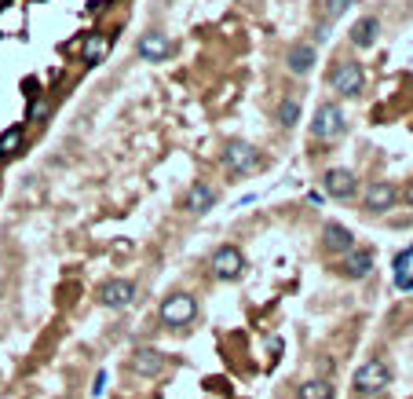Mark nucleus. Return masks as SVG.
Wrapping results in <instances>:
<instances>
[{
    "label": "nucleus",
    "mask_w": 413,
    "mask_h": 399,
    "mask_svg": "<svg viewBox=\"0 0 413 399\" xmlns=\"http://www.w3.org/2000/svg\"><path fill=\"white\" fill-rule=\"evenodd\" d=\"M391 385V366L384 359H366L355 370V392L359 395H380Z\"/></svg>",
    "instance_id": "f257e3e1"
},
{
    "label": "nucleus",
    "mask_w": 413,
    "mask_h": 399,
    "mask_svg": "<svg viewBox=\"0 0 413 399\" xmlns=\"http://www.w3.org/2000/svg\"><path fill=\"white\" fill-rule=\"evenodd\" d=\"M158 315H161L165 326H190L194 315H198V301H194L190 293H168L158 308Z\"/></svg>",
    "instance_id": "f03ea898"
},
{
    "label": "nucleus",
    "mask_w": 413,
    "mask_h": 399,
    "mask_svg": "<svg viewBox=\"0 0 413 399\" xmlns=\"http://www.w3.org/2000/svg\"><path fill=\"white\" fill-rule=\"evenodd\" d=\"M366 85V70H362V62L355 59H340L337 66L330 70V88L340 92V96H359Z\"/></svg>",
    "instance_id": "7ed1b4c3"
},
{
    "label": "nucleus",
    "mask_w": 413,
    "mask_h": 399,
    "mask_svg": "<svg viewBox=\"0 0 413 399\" xmlns=\"http://www.w3.org/2000/svg\"><path fill=\"white\" fill-rule=\"evenodd\" d=\"M223 165L234 176H249V173L260 169V151L252 143H245V139H231L223 146Z\"/></svg>",
    "instance_id": "20e7f679"
},
{
    "label": "nucleus",
    "mask_w": 413,
    "mask_h": 399,
    "mask_svg": "<svg viewBox=\"0 0 413 399\" xmlns=\"http://www.w3.org/2000/svg\"><path fill=\"white\" fill-rule=\"evenodd\" d=\"M311 136L315 139H337V136H344V110L337 107V103H322V107L315 110Z\"/></svg>",
    "instance_id": "39448f33"
},
{
    "label": "nucleus",
    "mask_w": 413,
    "mask_h": 399,
    "mask_svg": "<svg viewBox=\"0 0 413 399\" xmlns=\"http://www.w3.org/2000/svg\"><path fill=\"white\" fill-rule=\"evenodd\" d=\"M209 271L216 279H223V282H231V279H238L245 271V257H242V249L238 245H220L212 253V260H209Z\"/></svg>",
    "instance_id": "423d86ee"
},
{
    "label": "nucleus",
    "mask_w": 413,
    "mask_h": 399,
    "mask_svg": "<svg viewBox=\"0 0 413 399\" xmlns=\"http://www.w3.org/2000/svg\"><path fill=\"white\" fill-rule=\"evenodd\" d=\"M136 301V282L132 279H110V282H103L99 286V304L103 308H128Z\"/></svg>",
    "instance_id": "0eeeda50"
},
{
    "label": "nucleus",
    "mask_w": 413,
    "mask_h": 399,
    "mask_svg": "<svg viewBox=\"0 0 413 399\" xmlns=\"http://www.w3.org/2000/svg\"><path fill=\"white\" fill-rule=\"evenodd\" d=\"M362 202H366L369 213H388V209H395L399 191H395V183H388V180H373L362 191Z\"/></svg>",
    "instance_id": "6e6552de"
},
{
    "label": "nucleus",
    "mask_w": 413,
    "mask_h": 399,
    "mask_svg": "<svg viewBox=\"0 0 413 399\" xmlns=\"http://www.w3.org/2000/svg\"><path fill=\"white\" fill-rule=\"evenodd\" d=\"M165 366H168V359L158 348H136L128 355V370L139 374V377H158V374H165Z\"/></svg>",
    "instance_id": "1a4fd4ad"
},
{
    "label": "nucleus",
    "mask_w": 413,
    "mask_h": 399,
    "mask_svg": "<svg viewBox=\"0 0 413 399\" xmlns=\"http://www.w3.org/2000/svg\"><path fill=\"white\" fill-rule=\"evenodd\" d=\"M315 62H318V48L308 45V40H296V45H289L286 52V70L293 77H308L315 70Z\"/></svg>",
    "instance_id": "9d476101"
},
{
    "label": "nucleus",
    "mask_w": 413,
    "mask_h": 399,
    "mask_svg": "<svg viewBox=\"0 0 413 399\" xmlns=\"http://www.w3.org/2000/svg\"><path fill=\"white\" fill-rule=\"evenodd\" d=\"M322 187H325V195L330 198H351L359 180H355L351 169H325L322 173Z\"/></svg>",
    "instance_id": "9b49d317"
},
{
    "label": "nucleus",
    "mask_w": 413,
    "mask_h": 399,
    "mask_svg": "<svg viewBox=\"0 0 413 399\" xmlns=\"http://www.w3.org/2000/svg\"><path fill=\"white\" fill-rule=\"evenodd\" d=\"M183 205H187V213H194V216L209 213V209H216V187H209L205 180L190 183V187H187V198H183Z\"/></svg>",
    "instance_id": "f8f14e48"
},
{
    "label": "nucleus",
    "mask_w": 413,
    "mask_h": 399,
    "mask_svg": "<svg viewBox=\"0 0 413 399\" xmlns=\"http://www.w3.org/2000/svg\"><path fill=\"white\" fill-rule=\"evenodd\" d=\"M322 245L330 249V253L347 257V253L355 249V235H351L344 224H325V227H322Z\"/></svg>",
    "instance_id": "ddd939ff"
},
{
    "label": "nucleus",
    "mask_w": 413,
    "mask_h": 399,
    "mask_svg": "<svg viewBox=\"0 0 413 399\" xmlns=\"http://www.w3.org/2000/svg\"><path fill=\"white\" fill-rule=\"evenodd\" d=\"M369 271H373V253H369V249H351V253L340 260L344 279H366Z\"/></svg>",
    "instance_id": "4468645a"
},
{
    "label": "nucleus",
    "mask_w": 413,
    "mask_h": 399,
    "mask_svg": "<svg viewBox=\"0 0 413 399\" xmlns=\"http://www.w3.org/2000/svg\"><path fill=\"white\" fill-rule=\"evenodd\" d=\"M139 55L146 59V62H161V59H168L172 55V40L165 37V33H143L139 37Z\"/></svg>",
    "instance_id": "2eb2a0df"
},
{
    "label": "nucleus",
    "mask_w": 413,
    "mask_h": 399,
    "mask_svg": "<svg viewBox=\"0 0 413 399\" xmlns=\"http://www.w3.org/2000/svg\"><path fill=\"white\" fill-rule=\"evenodd\" d=\"M106 52H110V33H88L81 45V62L84 66H95V62L106 59Z\"/></svg>",
    "instance_id": "dca6fc26"
},
{
    "label": "nucleus",
    "mask_w": 413,
    "mask_h": 399,
    "mask_svg": "<svg viewBox=\"0 0 413 399\" xmlns=\"http://www.w3.org/2000/svg\"><path fill=\"white\" fill-rule=\"evenodd\" d=\"M377 37H380V23H377L373 15H362L359 23L351 26V45L355 48H373Z\"/></svg>",
    "instance_id": "f3484780"
},
{
    "label": "nucleus",
    "mask_w": 413,
    "mask_h": 399,
    "mask_svg": "<svg viewBox=\"0 0 413 399\" xmlns=\"http://www.w3.org/2000/svg\"><path fill=\"white\" fill-rule=\"evenodd\" d=\"M23 125H15V129H4L0 132V161H8V158H15L18 154V146H23Z\"/></svg>",
    "instance_id": "a211bd4d"
},
{
    "label": "nucleus",
    "mask_w": 413,
    "mask_h": 399,
    "mask_svg": "<svg viewBox=\"0 0 413 399\" xmlns=\"http://www.w3.org/2000/svg\"><path fill=\"white\" fill-rule=\"evenodd\" d=\"M300 399H333V385L325 381V377H315V381H303L296 388Z\"/></svg>",
    "instance_id": "6ab92c4d"
},
{
    "label": "nucleus",
    "mask_w": 413,
    "mask_h": 399,
    "mask_svg": "<svg viewBox=\"0 0 413 399\" xmlns=\"http://www.w3.org/2000/svg\"><path fill=\"white\" fill-rule=\"evenodd\" d=\"M274 121L281 125V129H293V125L300 121V103L286 96V99H281L278 107H274Z\"/></svg>",
    "instance_id": "aec40b11"
},
{
    "label": "nucleus",
    "mask_w": 413,
    "mask_h": 399,
    "mask_svg": "<svg viewBox=\"0 0 413 399\" xmlns=\"http://www.w3.org/2000/svg\"><path fill=\"white\" fill-rule=\"evenodd\" d=\"M52 117V99H30V107H26V121L40 125V121H48Z\"/></svg>",
    "instance_id": "412c9836"
},
{
    "label": "nucleus",
    "mask_w": 413,
    "mask_h": 399,
    "mask_svg": "<svg viewBox=\"0 0 413 399\" xmlns=\"http://www.w3.org/2000/svg\"><path fill=\"white\" fill-rule=\"evenodd\" d=\"M351 4H355V0H325V18H333V23H337L340 15L351 11Z\"/></svg>",
    "instance_id": "4be33fe9"
},
{
    "label": "nucleus",
    "mask_w": 413,
    "mask_h": 399,
    "mask_svg": "<svg viewBox=\"0 0 413 399\" xmlns=\"http://www.w3.org/2000/svg\"><path fill=\"white\" fill-rule=\"evenodd\" d=\"M409 257H413V249H402V253L395 257V271H399V275H402V271H406V264H409Z\"/></svg>",
    "instance_id": "5701e85b"
},
{
    "label": "nucleus",
    "mask_w": 413,
    "mask_h": 399,
    "mask_svg": "<svg viewBox=\"0 0 413 399\" xmlns=\"http://www.w3.org/2000/svg\"><path fill=\"white\" fill-rule=\"evenodd\" d=\"M103 392H106V374H103V370H99V374H95V385H92V395H95V399H99V395H103Z\"/></svg>",
    "instance_id": "b1692460"
},
{
    "label": "nucleus",
    "mask_w": 413,
    "mask_h": 399,
    "mask_svg": "<svg viewBox=\"0 0 413 399\" xmlns=\"http://www.w3.org/2000/svg\"><path fill=\"white\" fill-rule=\"evenodd\" d=\"M399 289H413V275H399Z\"/></svg>",
    "instance_id": "393cba45"
},
{
    "label": "nucleus",
    "mask_w": 413,
    "mask_h": 399,
    "mask_svg": "<svg viewBox=\"0 0 413 399\" xmlns=\"http://www.w3.org/2000/svg\"><path fill=\"white\" fill-rule=\"evenodd\" d=\"M406 205H409V209H413V183H409V187H406Z\"/></svg>",
    "instance_id": "a878e982"
},
{
    "label": "nucleus",
    "mask_w": 413,
    "mask_h": 399,
    "mask_svg": "<svg viewBox=\"0 0 413 399\" xmlns=\"http://www.w3.org/2000/svg\"><path fill=\"white\" fill-rule=\"evenodd\" d=\"M8 4H11V0H0V11H4V8H8Z\"/></svg>",
    "instance_id": "bb28decb"
}]
</instances>
